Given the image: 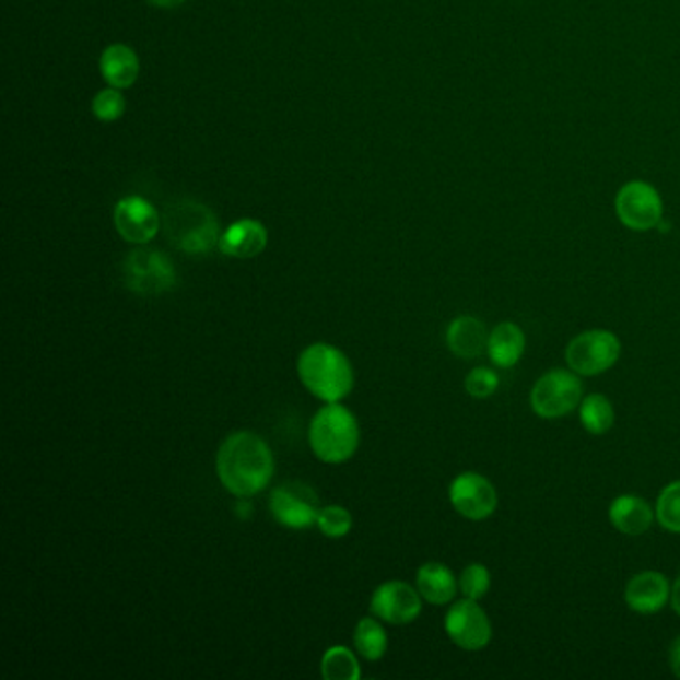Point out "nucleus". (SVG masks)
I'll return each mask as SVG.
<instances>
[{
	"label": "nucleus",
	"mask_w": 680,
	"mask_h": 680,
	"mask_svg": "<svg viewBox=\"0 0 680 680\" xmlns=\"http://www.w3.org/2000/svg\"><path fill=\"white\" fill-rule=\"evenodd\" d=\"M114 226L122 239L144 246L160 232V214L142 196H126L114 206Z\"/></svg>",
	"instance_id": "f8f14e48"
},
{
	"label": "nucleus",
	"mask_w": 680,
	"mask_h": 680,
	"mask_svg": "<svg viewBox=\"0 0 680 680\" xmlns=\"http://www.w3.org/2000/svg\"><path fill=\"white\" fill-rule=\"evenodd\" d=\"M266 246H268L266 226L258 220L244 218V220H238L232 226L226 227L218 248L227 258L250 260V258L260 256L261 251L266 250Z\"/></svg>",
	"instance_id": "4468645a"
},
{
	"label": "nucleus",
	"mask_w": 680,
	"mask_h": 680,
	"mask_svg": "<svg viewBox=\"0 0 680 680\" xmlns=\"http://www.w3.org/2000/svg\"><path fill=\"white\" fill-rule=\"evenodd\" d=\"M321 677L326 680H357L362 677V669L348 646H329L321 657Z\"/></svg>",
	"instance_id": "412c9836"
},
{
	"label": "nucleus",
	"mask_w": 680,
	"mask_h": 680,
	"mask_svg": "<svg viewBox=\"0 0 680 680\" xmlns=\"http://www.w3.org/2000/svg\"><path fill=\"white\" fill-rule=\"evenodd\" d=\"M146 2L156 9H178L186 0H146Z\"/></svg>",
	"instance_id": "c756f323"
},
{
	"label": "nucleus",
	"mask_w": 680,
	"mask_h": 680,
	"mask_svg": "<svg viewBox=\"0 0 680 680\" xmlns=\"http://www.w3.org/2000/svg\"><path fill=\"white\" fill-rule=\"evenodd\" d=\"M101 72L113 89H130L140 74V60L130 46H106L101 57Z\"/></svg>",
	"instance_id": "f3484780"
},
{
	"label": "nucleus",
	"mask_w": 680,
	"mask_h": 680,
	"mask_svg": "<svg viewBox=\"0 0 680 680\" xmlns=\"http://www.w3.org/2000/svg\"><path fill=\"white\" fill-rule=\"evenodd\" d=\"M445 633L464 650H481L491 641V621L476 599L457 601L445 617Z\"/></svg>",
	"instance_id": "9d476101"
},
{
	"label": "nucleus",
	"mask_w": 680,
	"mask_h": 680,
	"mask_svg": "<svg viewBox=\"0 0 680 680\" xmlns=\"http://www.w3.org/2000/svg\"><path fill=\"white\" fill-rule=\"evenodd\" d=\"M273 461L270 445L251 431L232 433L215 455V473L224 488L239 500L261 493L272 481Z\"/></svg>",
	"instance_id": "f257e3e1"
},
{
	"label": "nucleus",
	"mask_w": 680,
	"mask_h": 680,
	"mask_svg": "<svg viewBox=\"0 0 680 680\" xmlns=\"http://www.w3.org/2000/svg\"><path fill=\"white\" fill-rule=\"evenodd\" d=\"M583 401L578 374L567 370L547 372L531 389V408L539 418L556 420L577 409Z\"/></svg>",
	"instance_id": "423d86ee"
},
{
	"label": "nucleus",
	"mask_w": 680,
	"mask_h": 680,
	"mask_svg": "<svg viewBox=\"0 0 680 680\" xmlns=\"http://www.w3.org/2000/svg\"><path fill=\"white\" fill-rule=\"evenodd\" d=\"M657 521L670 534H680V481H675L660 491L657 500Z\"/></svg>",
	"instance_id": "b1692460"
},
{
	"label": "nucleus",
	"mask_w": 680,
	"mask_h": 680,
	"mask_svg": "<svg viewBox=\"0 0 680 680\" xmlns=\"http://www.w3.org/2000/svg\"><path fill=\"white\" fill-rule=\"evenodd\" d=\"M447 348L464 360H473L488 350L489 333L477 318L461 316L447 328Z\"/></svg>",
	"instance_id": "dca6fc26"
},
{
	"label": "nucleus",
	"mask_w": 680,
	"mask_h": 680,
	"mask_svg": "<svg viewBox=\"0 0 680 680\" xmlns=\"http://www.w3.org/2000/svg\"><path fill=\"white\" fill-rule=\"evenodd\" d=\"M126 113V101L122 96V92L118 89H106V91L98 92L92 101V114L103 120V122H114L118 118H122V114Z\"/></svg>",
	"instance_id": "a878e982"
},
{
	"label": "nucleus",
	"mask_w": 680,
	"mask_h": 680,
	"mask_svg": "<svg viewBox=\"0 0 680 680\" xmlns=\"http://www.w3.org/2000/svg\"><path fill=\"white\" fill-rule=\"evenodd\" d=\"M449 501L466 519L483 521L497 509V491L485 477L466 471L455 477L449 488Z\"/></svg>",
	"instance_id": "9b49d317"
},
{
	"label": "nucleus",
	"mask_w": 680,
	"mask_h": 680,
	"mask_svg": "<svg viewBox=\"0 0 680 680\" xmlns=\"http://www.w3.org/2000/svg\"><path fill=\"white\" fill-rule=\"evenodd\" d=\"M270 511L275 521L285 529H309L318 523L319 497L316 491L302 481H288L273 489Z\"/></svg>",
	"instance_id": "1a4fd4ad"
},
{
	"label": "nucleus",
	"mask_w": 680,
	"mask_h": 680,
	"mask_svg": "<svg viewBox=\"0 0 680 680\" xmlns=\"http://www.w3.org/2000/svg\"><path fill=\"white\" fill-rule=\"evenodd\" d=\"M316 525H318L319 531L329 539H341L352 531V513L341 505H328V507L319 511Z\"/></svg>",
	"instance_id": "393cba45"
},
{
	"label": "nucleus",
	"mask_w": 680,
	"mask_h": 680,
	"mask_svg": "<svg viewBox=\"0 0 680 680\" xmlns=\"http://www.w3.org/2000/svg\"><path fill=\"white\" fill-rule=\"evenodd\" d=\"M581 423L593 435H602L614 425V409L607 397L593 394L581 401Z\"/></svg>",
	"instance_id": "4be33fe9"
},
{
	"label": "nucleus",
	"mask_w": 680,
	"mask_h": 680,
	"mask_svg": "<svg viewBox=\"0 0 680 680\" xmlns=\"http://www.w3.org/2000/svg\"><path fill=\"white\" fill-rule=\"evenodd\" d=\"M670 602H672V609L679 612L680 617V577L677 578L675 587H672V590H670Z\"/></svg>",
	"instance_id": "7c9ffc66"
},
{
	"label": "nucleus",
	"mask_w": 680,
	"mask_h": 680,
	"mask_svg": "<svg viewBox=\"0 0 680 680\" xmlns=\"http://www.w3.org/2000/svg\"><path fill=\"white\" fill-rule=\"evenodd\" d=\"M663 198L648 181L631 180L614 198V212L621 224L635 232H648L663 222Z\"/></svg>",
	"instance_id": "0eeeda50"
},
{
	"label": "nucleus",
	"mask_w": 680,
	"mask_h": 680,
	"mask_svg": "<svg viewBox=\"0 0 680 680\" xmlns=\"http://www.w3.org/2000/svg\"><path fill=\"white\" fill-rule=\"evenodd\" d=\"M670 597L669 581L657 571H645L629 581L624 589V601L641 614L658 612Z\"/></svg>",
	"instance_id": "2eb2a0df"
},
{
	"label": "nucleus",
	"mask_w": 680,
	"mask_h": 680,
	"mask_svg": "<svg viewBox=\"0 0 680 680\" xmlns=\"http://www.w3.org/2000/svg\"><path fill=\"white\" fill-rule=\"evenodd\" d=\"M418 590H420L423 601L431 605H447L454 601L457 593V581L449 567L442 563H425L418 571Z\"/></svg>",
	"instance_id": "6ab92c4d"
},
{
	"label": "nucleus",
	"mask_w": 680,
	"mask_h": 680,
	"mask_svg": "<svg viewBox=\"0 0 680 680\" xmlns=\"http://www.w3.org/2000/svg\"><path fill=\"white\" fill-rule=\"evenodd\" d=\"M353 645L365 660H379L387 650L386 629L372 617H365L355 626Z\"/></svg>",
	"instance_id": "5701e85b"
},
{
	"label": "nucleus",
	"mask_w": 680,
	"mask_h": 680,
	"mask_svg": "<svg viewBox=\"0 0 680 680\" xmlns=\"http://www.w3.org/2000/svg\"><path fill=\"white\" fill-rule=\"evenodd\" d=\"M420 590L403 581H387L375 589L372 612L389 624L413 623L421 612Z\"/></svg>",
	"instance_id": "ddd939ff"
},
{
	"label": "nucleus",
	"mask_w": 680,
	"mask_h": 680,
	"mask_svg": "<svg viewBox=\"0 0 680 680\" xmlns=\"http://www.w3.org/2000/svg\"><path fill=\"white\" fill-rule=\"evenodd\" d=\"M297 375L307 391L326 403H340L352 394V362L345 353L324 341L312 343L300 353Z\"/></svg>",
	"instance_id": "f03ea898"
},
{
	"label": "nucleus",
	"mask_w": 680,
	"mask_h": 680,
	"mask_svg": "<svg viewBox=\"0 0 680 680\" xmlns=\"http://www.w3.org/2000/svg\"><path fill=\"white\" fill-rule=\"evenodd\" d=\"M655 513L645 500L636 495H621L612 501L609 519L624 535L638 537L653 525Z\"/></svg>",
	"instance_id": "a211bd4d"
},
{
	"label": "nucleus",
	"mask_w": 680,
	"mask_h": 680,
	"mask_svg": "<svg viewBox=\"0 0 680 680\" xmlns=\"http://www.w3.org/2000/svg\"><path fill=\"white\" fill-rule=\"evenodd\" d=\"M309 447L319 461L340 466L350 461L360 447V423L341 403H328L309 423Z\"/></svg>",
	"instance_id": "7ed1b4c3"
},
{
	"label": "nucleus",
	"mask_w": 680,
	"mask_h": 680,
	"mask_svg": "<svg viewBox=\"0 0 680 680\" xmlns=\"http://www.w3.org/2000/svg\"><path fill=\"white\" fill-rule=\"evenodd\" d=\"M568 367L578 375H597L619 362L621 341L605 329H590L568 343Z\"/></svg>",
	"instance_id": "6e6552de"
},
{
	"label": "nucleus",
	"mask_w": 680,
	"mask_h": 680,
	"mask_svg": "<svg viewBox=\"0 0 680 680\" xmlns=\"http://www.w3.org/2000/svg\"><path fill=\"white\" fill-rule=\"evenodd\" d=\"M125 284L140 295H160L178 284L176 268L164 251L140 248L126 256L122 266Z\"/></svg>",
	"instance_id": "39448f33"
},
{
	"label": "nucleus",
	"mask_w": 680,
	"mask_h": 680,
	"mask_svg": "<svg viewBox=\"0 0 680 680\" xmlns=\"http://www.w3.org/2000/svg\"><path fill=\"white\" fill-rule=\"evenodd\" d=\"M670 669L680 679V636L670 646Z\"/></svg>",
	"instance_id": "c85d7f7f"
},
{
	"label": "nucleus",
	"mask_w": 680,
	"mask_h": 680,
	"mask_svg": "<svg viewBox=\"0 0 680 680\" xmlns=\"http://www.w3.org/2000/svg\"><path fill=\"white\" fill-rule=\"evenodd\" d=\"M525 352V336L521 328L503 321L497 328L489 333L488 353L491 362L500 365L503 370H509L519 362Z\"/></svg>",
	"instance_id": "aec40b11"
},
{
	"label": "nucleus",
	"mask_w": 680,
	"mask_h": 680,
	"mask_svg": "<svg viewBox=\"0 0 680 680\" xmlns=\"http://www.w3.org/2000/svg\"><path fill=\"white\" fill-rule=\"evenodd\" d=\"M166 236L188 256H204L220 246V224L208 206L176 200L164 212Z\"/></svg>",
	"instance_id": "20e7f679"
},
{
	"label": "nucleus",
	"mask_w": 680,
	"mask_h": 680,
	"mask_svg": "<svg viewBox=\"0 0 680 680\" xmlns=\"http://www.w3.org/2000/svg\"><path fill=\"white\" fill-rule=\"evenodd\" d=\"M489 587H491V575H489L488 567L485 565H467L459 577V589L466 595L467 599H476L479 601L481 597L488 595Z\"/></svg>",
	"instance_id": "bb28decb"
},
{
	"label": "nucleus",
	"mask_w": 680,
	"mask_h": 680,
	"mask_svg": "<svg viewBox=\"0 0 680 680\" xmlns=\"http://www.w3.org/2000/svg\"><path fill=\"white\" fill-rule=\"evenodd\" d=\"M497 387H500V375L489 367H476L473 372L467 374L466 389L471 397L485 399V397L493 396Z\"/></svg>",
	"instance_id": "cd10ccee"
}]
</instances>
